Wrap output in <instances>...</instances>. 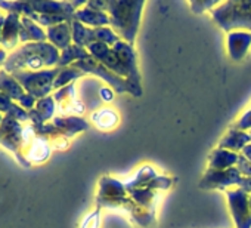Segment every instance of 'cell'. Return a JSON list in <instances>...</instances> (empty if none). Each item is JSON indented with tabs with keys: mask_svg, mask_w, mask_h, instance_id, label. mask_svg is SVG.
Segmentation results:
<instances>
[{
	"mask_svg": "<svg viewBox=\"0 0 251 228\" xmlns=\"http://www.w3.org/2000/svg\"><path fill=\"white\" fill-rule=\"evenodd\" d=\"M61 58L59 49L48 42H34L25 43L20 49L8 55V59L3 65L6 73L14 71H39L46 67L58 65Z\"/></svg>",
	"mask_w": 251,
	"mask_h": 228,
	"instance_id": "6da1fadb",
	"label": "cell"
},
{
	"mask_svg": "<svg viewBox=\"0 0 251 228\" xmlns=\"http://www.w3.org/2000/svg\"><path fill=\"white\" fill-rule=\"evenodd\" d=\"M144 6V2H106L109 23L117 31L118 37L121 36L133 45Z\"/></svg>",
	"mask_w": 251,
	"mask_h": 228,
	"instance_id": "7a4b0ae2",
	"label": "cell"
},
{
	"mask_svg": "<svg viewBox=\"0 0 251 228\" xmlns=\"http://www.w3.org/2000/svg\"><path fill=\"white\" fill-rule=\"evenodd\" d=\"M213 18L216 23L225 30H251V2H226L220 3L216 9L211 11Z\"/></svg>",
	"mask_w": 251,
	"mask_h": 228,
	"instance_id": "3957f363",
	"label": "cell"
},
{
	"mask_svg": "<svg viewBox=\"0 0 251 228\" xmlns=\"http://www.w3.org/2000/svg\"><path fill=\"white\" fill-rule=\"evenodd\" d=\"M58 73L59 68H48L39 71H14L11 74L18 80L25 93H30L39 101L49 96V92L53 89V83Z\"/></svg>",
	"mask_w": 251,
	"mask_h": 228,
	"instance_id": "277c9868",
	"label": "cell"
},
{
	"mask_svg": "<svg viewBox=\"0 0 251 228\" xmlns=\"http://www.w3.org/2000/svg\"><path fill=\"white\" fill-rule=\"evenodd\" d=\"M0 145H3L9 151L15 154L18 162L28 168L30 163L25 160L23 154V145H24V128L20 122L5 116L2 125H0Z\"/></svg>",
	"mask_w": 251,
	"mask_h": 228,
	"instance_id": "5b68a950",
	"label": "cell"
},
{
	"mask_svg": "<svg viewBox=\"0 0 251 228\" xmlns=\"http://www.w3.org/2000/svg\"><path fill=\"white\" fill-rule=\"evenodd\" d=\"M73 67L75 68H80L83 73H93V74H98L100 76L102 79L108 80V83H111L117 92H130L133 93L135 96H141V93L129 83V80H121L118 76H115L114 73H111V70H108L105 65H102L99 61H96L95 58L92 57H87L84 59H80V61H75L73 64Z\"/></svg>",
	"mask_w": 251,
	"mask_h": 228,
	"instance_id": "8992f818",
	"label": "cell"
},
{
	"mask_svg": "<svg viewBox=\"0 0 251 228\" xmlns=\"http://www.w3.org/2000/svg\"><path fill=\"white\" fill-rule=\"evenodd\" d=\"M229 197V206L232 216L235 219L236 228H251V210H250V197L244 190L226 191Z\"/></svg>",
	"mask_w": 251,
	"mask_h": 228,
	"instance_id": "52a82bcc",
	"label": "cell"
},
{
	"mask_svg": "<svg viewBox=\"0 0 251 228\" xmlns=\"http://www.w3.org/2000/svg\"><path fill=\"white\" fill-rule=\"evenodd\" d=\"M114 51L118 54L121 62L124 64L126 70H127V74H129V83L139 92L142 93V89H141V76H139V71H138V64H136V57H135V52L133 49L130 48V45L124 43V42H118L114 45Z\"/></svg>",
	"mask_w": 251,
	"mask_h": 228,
	"instance_id": "ba28073f",
	"label": "cell"
},
{
	"mask_svg": "<svg viewBox=\"0 0 251 228\" xmlns=\"http://www.w3.org/2000/svg\"><path fill=\"white\" fill-rule=\"evenodd\" d=\"M241 179H242L241 172L233 168L226 171H208L200 185L202 188H217V187L223 188L235 184L239 185Z\"/></svg>",
	"mask_w": 251,
	"mask_h": 228,
	"instance_id": "9c48e42d",
	"label": "cell"
},
{
	"mask_svg": "<svg viewBox=\"0 0 251 228\" xmlns=\"http://www.w3.org/2000/svg\"><path fill=\"white\" fill-rule=\"evenodd\" d=\"M31 8L39 15H65L74 20L75 8L83 5L81 2H30Z\"/></svg>",
	"mask_w": 251,
	"mask_h": 228,
	"instance_id": "30bf717a",
	"label": "cell"
},
{
	"mask_svg": "<svg viewBox=\"0 0 251 228\" xmlns=\"http://www.w3.org/2000/svg\"><path fill=\"white\" fill-rule=\"evenodd\" d=\"M21 31V17L15 14H8L2 30V46L6 49H14L20 43Z\"/></svg>",
	"mask_w": 251,
	"mask_h": 228,
	"instance_id": "8fae6325",
	"label": "cell"
},
{
	"mask_svg": "<svg viewBox=\"0 0 251 228\" xmlns=\"http://www.w3.org/2000/svg\"><path fill=\"white\" fill-rule=\"evenodd\" d=\"M53 111H55V101L52 96H46L43 99H39L36 107L31 111H28L30 120L33 122L34 128L46 125V122L49 119H52Z\"/></svg>",
	"mask_w": 251,
	"mask_h": 228,
	"instance_id": "7c38bea8",
	"label": "cell"
},
{
	"mask_svg": "<svg viewBox=\"0 0 251 228\" xmlns=\"http://www.w3.org/2000/svg\"><path fill=\"white\" fill-rule=\"evenodd\" d=\"M46 34H48L50 45H53L56 49H59V51L67 49L68 46H71V40H73L71 21L62 23V24L55 26V27H49Z\"/></svg>",
	"mask_w": 251,
	"mask_h": 228,
	"instance_id": "4fadbf2b",
	"label": "cell"
},
{
	"mask_svg": "<svg viewBox=\"0 0 251 228\" xmlns=\"http://www.w3.org/2000/svg\"><path fill=\"white\" fill-rule=\"evenodd\" d=\"M46 39H48V34L36 21H33L28 17H21L20 42L25 45V43H34V42H45Z\"/></svg>",
	"mask_w": 251,
	"mask_h": 228,
	"instance_id": "5bb4252c",
	"label": "cell"
},
{
	"mask_svg": "<svg viewBox=\"0 0 251 228\" xmlns=\"http://www.w3.org/2000/svg\"><path fill=\"white\" fill-rule=\"evenodd\" d=\"M74 20H77L81 24H87L90 27H96V28H100V27L109 24V17L105 12L87 8L86 5H84L83 9L75 11Z\"/></svg>",
	"mask_w": 251,
	"mask_h": 228,
	"instance_id": "9a60e30c",
	"label": "cell"
},
{
	"mask_svg": "<svg viewBox=\"0 0 251 228\" xmlns=\"http://www.w3.org/2000/svg\"><path fill=\"white\" fill-rule=\"evenodd\" d=\"M229 43V54L235 61H239L247 54L250 45H251V34L250 33H230L227 37Z\"/></svg>",
	"mask_w": 251,
	"mask_h": 228,
	"instance_id": "2e32d148",
	"label": "cell"
},
{
	"mask_svg": "<svg viewBox=\"0 0 251 228\" xmlns=\"http://www.w3.org/2000/svg\"><path fill=\"white\" fill-rule=\"evenodd\" d=\"M238 162V154L225 148H217L210 154V171H226Z\"/></svg>",
	"mask_w": 251,
	"mask_h": 228,
	"instance_id": "e0dca14e",
	"label": "cell"
},
{
	"mask_svg": "<svg viewBox=\"0 0 251 228\" xmlns=\"http://www.w3.org/2000/svg\"><path fill=\"white\" fill-rule=\"evenodd\" d=\"M0 92H3L6 96H9L14 102L20 101L23 95H25V90L18 83V80L5 70H0Z\"/></svg>",
	"mask_w": 251,
	"mask_h": 228,
	"instance_id": "ac0fdd59",
	"label": "cell"
},
{
	"mask_svg": "<svg viewBox=\"0 0 251 228\" xmlns=\"http://www.w3.org/2000/svg\"><path fill=\"white\" fill-rule=\"evenodd\" d=\"M251 141V135H247L241 131H235L232 129L222 141H220V148L225 150H232V151H238V150H244L247 147V142Z\"/></svg>",
	"mask_w": 251,
	"mask_h": 228,
	"instance_id": "d6986e66",
	"label": "cell"
},
{
	"mask_svg": "<svg viewBox=\"0 0 251 228\" xmlns=\"http://www.w3.org/2000/svg\"><path fill=\"white\" fill-rule=\"evenodd\" d=\"M53 126L62 134L73 135V134H77V132L86 129L87 123L83 119H78V117H55L53 119Z\"/></svg>",
	"mask_w": 251,
	"mask_h": 228,
	"instance_id": "ffe728a7",
	"label": "cell"
},
{
	"mask_svg": "<svg viewBox=\"0 0 251 228\" xmlns=\"http://www.w3.org/2000/svg\"><path fill=\"white\" fill-rule=\"evenodd\" d=\"M71 31H73V40L77 46L83 48V46H90L92 43H95V33L90 28H86L81 23H78L77 20L71 21Z\"/></svg>",
	"mask_w": 251,
	"mask_h": 228,
	"instance_id": "44dd1931",
	"label": "cell"
},
{
	"mask_svg": "<svg viewBox=\"0 0 251 228\" xmlns=\"http://www.w3.org/2000/svg\"><path fill=\"white\" fill-rule=\"evenodd\" d=\"M87 57H90V55L84 51V48H80L77 45H71L67 49L61 51V58H59L58 65H59V68H64L68 64H71L73 61H75V59L80 61V59H84Z\"/></svg>",
	"mask_w": 251,
	"mask_h": 228,
	"instance_id": "7402d4cb",
	"label": "cell"
},
{
	"mask_svg": "<svg viewBox=\"0 0 251 228\" xmlns=\"http://www.w3.org/2000/svg\"><path fill=\"white\" fill-rule=\"evenodd\" d=\"M0 8L8 9L9 14H15V15H20V17L33 18L36 15V12L31 8L30 2H0Z\"/></svg>",
	"mask_w": 251,
	"mask_h": 228,
	"instance_id": "603a6c76",
	"label": "cell"
},
{
	"mask_svg": "<svg viewBox=\"0 0 251 228\" xmlns=\"http://www.w3.org/2000/svg\"><path fill=\"white\" fill-rule=\"evenodd\" d=\"M84 73L81 70H77L75 67H64V68H59V73L55 79V83H53V87L58 89V87H65L67 83H71L73 80L78 79L80 76H83Z\"/></svg>",
	"mask_w": 251,
	"mask_h": 228,
	"instance_id": "cb8c5ba5",
	"label": "cell"
},
{
	"mask_svg": "<svg viewBox=\"0 0 251 228\" xmlns=\"http://www.w3.org/2000/svg\"><path fill=\"white\" fill-rule=\"evenodd\" d=\"M95 33V42H99V43H103V45H115L118 43V36L115 33H112L109 28L106 27H100V28H95L93 30Z\"/></svg>",
	"mask_w": 251,
	"mask_h": 228,
	"instance_id": "d4e9b609",
	"label": "cell"
},
{
	"mask_svg": "<svg viewBox=\"0 0 251 228\" xmlns=\"http://www.w3.org/2000/svg\"><path fill=\"white\" fill-rule=\"evenodd\" d=\"M5 116H8V117H11V119H14V120H17V122H27V120H30V114H28V111L27 110H24L21 105H18L17 102H12V105H11V108H9V111L5 114Z\"/></svg>",
	"mask_w": 251,
	"mask_h": 228,
	"instance_id": "484cf974",
	"label": "cell"
},
{
	"mask_svg": "<svg viewBox=\"0 0 251 228\" xmlns=\"http://www.w3.org/2000/svg\"><path fill=\"white\" fill-rule=\"evenodd\" d=\"M18 104H20V105H21L24 110H28V111H31V110L36 107V104H37V99H36L34 96H31L30 93H25V95H23V96L20 98Z\"/></svg>",
	"mask_w": 251,
	"mask_h": 228,
	"instance_id": "4316f807",
	"label": "cell"
},
{
	"mask_svg": "<svg viewBox=\"0 0 251 228\" xmlns=\"http://www.w3.org/2000/svg\"><path fill=\"white\" fill-rule=\"evenodd\" d=\"M238 171L244 175H247V178H251V163H248L244 156H238Z\"/></svg>",
	"mask_w": 251,
	"mask_h": 228,
	"instance_id": "83f0119b",
	"label": "cell"
},
{
	"mask_svg": "<svg viewBox=\"0 0 251 228\" xmlns=\"http://www.w3.org/2000/svg\"><path fill=\"white\" fill-rule=\"evenodd\" d=\"M216 5H220L219 2H192L191 6L194 8L195 14H200L201 11L204 12L205 9L211 8V6H216Z\"/></svg>",
	"mask_w": 251,
	"mask_h": 228,
	"instance_id": "f1b7e54d",
	"label": "cell"
},
{
	"mask_svg": "<svg viewBox=\"0 0 251 228\" xmlns=\"http://www.w3.org/2000/svg\"><path fill=\"white\" fill-rule=\"evenodd\" d=\"M12 99L9 98V96H6L3 92H0V113H8L9 111V108H11V105H12Z\"/></svg>",
	"mask_w": 251,
	"mask_h": 228,
	"instance_id": "f546056e",
	"label": "cell"
},
{
	"mask_svg": "<svg viewBox=\"0 0 251 228\" xmlns=\"http://www.w3.org/2000/svg\"><path fill=\"white\" fill-rule=\"evenodd\" d=\"M238 129H250L251 128V111H248L245 116L239 120V123L236 125Z\"/></svg>",
	"mask_w": 251,
	"mask_h": 228,
	"instance_id": "4dcf8cb0",
	"label": "cell"
},
{
	"mask_svg": "<svg viewBox=\"0 0 251 228\" xmlns=\"http://www.w3.org/2000/svg\"><path fill=\"white\" fill-rule=\"evenodd\" d=\"M239 187L245 193H251V178H242L241 182H239Z\"/></svg>",
	"mask_w": 251,
	"mask_h": 228,
	"instance_id": "1f68e13d",
	"label": "cell"
},
{
	"mask_svg": "<svg viewBox=\"0 0 251 228\" xmlns=\"http://www.w3.org/2000/svg\"><path fill=\"white\" fill-rule=\"evenodd\" d=\"M100 93H102V98H103L105 101H111V99H112V92H111V90H108V89H102V90H100Z\"/></svg>",
	"mask_w": 251,
	"mask_h": 228,
	"instance_id": "d6a6232c",
	"label": "cell"
},
{
	"mask_svg": "<svg viewBox=\"0 0 251 228\" xmlns=\"http://www.w3.org/2000/svg\"><path fill=\"white\" fill-rule=\"evenodd\" d=\"M6 59H8L6 51H5V49H2V48H0V65H5Z\"/></svg>",
	"mask_w": 251,
	"mask_h": 228,
	"instance_id": "836d02e7",
	"label": "cell"
},
{
	"mask_svg": "<svg viewBox=\"0 0 251 228\" xmlns=\"http://www.w3.org/2000/svg\"><path fill=\"white\" fill-rule=\"evenodd\" d=\"M244 153H245V156H247V159L251 162V145H247L245 148H244Z\"/></svg>",
	"mask_w": 251,
	"mask_h": 228,
	"instance_id": "e575fe53",
	"label": "cell"
},
{
	"mask_svg": "<svg viewBox=\"0 0 251 228\" xmlns=\"http://www.w3.org/2000/svg\"><path fill=\"white\" fill-rule=\"evenodd\" d=\"M5 18H6V17H3V15H2V11H0V23L5 21Z\"/></svg>",
	"mask_w": 251,
	"mask_h": 228,
	"instance_id": "d590c367",
	"label": "cell"
},
{
	"mask_svg": "<svg viewBox=\"0 0 251 228\" xmlns=\"http://www.w3.org/2000/svg\"><path fill=\"white\" fill-rule=\"evenodd\" d=\"M3 119H5V117H3V114H2V113H0V125H2Z\"/></svg>",
	"mask_w": 251,
	"mask_h": 228,
	"instance_id": "8d00e7d4",
	"label": "cell"
},
{
	"mask_svg": "<svg viewBox=\"0 0 251 228\" xmlns=\"http://www.w3.org/2000/svg\"><path fill=\"white\" fill-rule=\"evenodd\" d=\"M250 210H251V196H250Z\"/></svg>",
	"mask_w": 251,
	"mask_h": 228,
	"instance_id": "74e56055",
	"label": "cell"
}]
</instances>
